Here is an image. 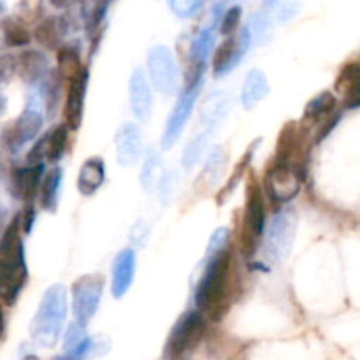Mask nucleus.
Segmentation results:
<instances>
[{
    "instance_id": "34",
    "label": "nucleus",
    "mask_w": 360,
    "mask_h": 360,
    "mask_svg": "<svg viewBox=\"0 0 360 360\" xmlns=\"http://www.w3.org/2000/svg\"><path fill=\"white\" fill-rule=\"evenodd\" d=\"M202 6V0H169V7L179 18H192Z\"/></svg>"
},
{
    "instance_id": "12",
    "label": "nucleus",
    "mask_w": 360,
    "mask_h": 360,
    "mask_svg": "<svg viewBox=\"0 0 360 360\" xmlns=\"http://www.w3.org/2000/svg\"><path fill=\"white\" fill-rule=\"evenodd\" d=\"M252 32L248 27L243 28L239 34L227 37L217 48L213 55V74L217 77L225 76L231 72L236 65L243 60L245 53L248 51L250 42H252Z\"/></svg>"
},
{
    "instance_id": "35",
    "label": "nucleus",
    "mask_w": 360,
    "mask_h": 360,
    "mask_svg": "<svg viewBox=\"0 0 360 360\" xmlns=\"http://www.w3.org/2000/svg\"><path fill=\"white\" fill-rule=\"evenodd\" d=\"M229 241V231L225 227L221 229H217V231L213 232V236H211L210 239V245H207V257H213L217 255V253H220L221 250H225V245H227Z\"/></svg>"
},
{
    "instance_id": "28",
    "label": "nucleus",
    "mask_w": 360,
    "mask_h": 360,
    "mask_svg": "<svg viewBox=\"0 0 360 360\" xmlns=\"http://www.w3.org/2000/svg\"><path fill=\"white\" fill-rule=\"evenodd\" d=\"M165 172L167 171H164V162H162L160 153L150 151V155L144 160L143 171H141V183L146 190H153L155 186L160 185Z\"/></svg>"
},
{
    "instance_id": "4",
    "label": "nucleus",
    "mask_w": 360,
    "mask_h": 360,
    "mask_svg": "<svg viewBox=\"0 0 360 360\" xmlns=\"http://www.w3.org/2000/svg\"><path fill=\"white\" fill-rule=\"evenodd\" d=\"M266 229V204L262 190L255 178H250L246 186L245 217L241 225V252L245 257H252L262 241Z\"/></svg>"
},
{
    "instance_id": "14",
    "label": "nucleus",
    "mask_w": 360,
    "mask_h": 360,
    "mask_svg": "<svg viewBox=\"0 0 360 360\" xmlns=\"http://www.w3.org/2000/svg\"><path fill=\"white\" fill-rule=\"evenodd\" d=\"M129 94H130V108L136 118L141 122L150 118L151 108H153V95H151L150 83L141 67L134 69L132 76H130L129 83Z\"/></svg>"
},
{
    "instance_id": "23",
    "label": "nucleus",
    "mask_w": 360,
    "mask_h": 360,
    "mask_svg": "<svg viewBox=\"0 0 360 360\" xmlns=\"http://www.w3.org/2000/svg\"><path fill=\"white\" fill-rule=\"evenodd\" d=\"M336 105H338V98L334 97L330 91H323V94L316 95L313 101H309L308 104H306L304 116H302L301 125L304 127L316 125V123L322 122L323 118H330V116L336 112Z\"/></svg>"
},
{
    "instance_id": "29",
    "label": "nucleus",
    "mask_w": 360,
    "mask_h": 360,
    "mask_svg": "<svg viewBox=\"0 0 360 360\" xmlns=\"http://www.w3.org/2000/svg\"><path fill=\"white\" fill-rule=\"evenodd\" d=\"M225 167V155L221 151V148H213L207 157L206 165H204V171L199 178V185H202L204 188H210L214 183L218 181V178L221 176Z\"/></svg>"
},
{
    "instance_id": "33",
    "label": "nucleus",
    "mask_w": 360,
    "mask_h": 360,
    "mask_svg": "<svg viewBox=\"0 0 360 360\" xmlns=\"http://www.w3.org/2000/svg\"><path fill=\"white\" fill-rule=\"evenodd\" d=\"M18 20L23 21L25 25L35 23L42 18V0H20L16 11Z\"/></svg>"
},
{
    "instance_id": "6",
    "label": "nucleus",
    "mask_w": 360,
    "mask_h": 360,
    "mask_svg": "<svg viewBox=\"0 0 360 360\" xmlns=\"http://www.w3.org/2000/svg\"><path fill=\"white\" fill-rule=\"evenodd\" d=\"M202 84L204 74H199V76L188 79L185 90L181 91V95L176 101L171 116H169L167 123H165L164 136H162V146H164V150H169V148L174 146L176 141L179 139V136L185 130L186 123H188L190 116H192L193 105H195L200 90H202Z\"/></svg>"
},
{
    "instance_id": "13",
    "label": "nucleus",
    "mask_w": 360,
    "mask_h": 360,
    "mask_svg": "<svg viewBox=\"0 0 360 360\" xmlns=\"http://www.w3.org/2000/svg\"><path fill=\"white\" fill-rule=\"evenodd\" d=\"M116 157L125 167L134 165L143 155V134L134 123H125L116 132Z\"/></svg>"
},
{
    "instance_id": "8",
    "label": "nucleus",
    "mask_w": 360,
    "mask_h": 360,
    "mask_svg": "<svg viewBox=\"0 0 360 360\" xmlns=\"http://www.w3.org/2000/svg\"><path fill=\"white\" fill-rule=\"evenodd\" d=\"M148 74L160 94L174 95L178 91L179 72L174 55L165 46H155L148 53Z\"/></svg>"
},
{
    "instance_id": "11",
    "label": "nucleus",
    "mask_w": 360,
    "mask_h": 360,
    "mask_svg": "<svg viewBox=\"0 0 360 360\" xmlns=\"http://www.w3.org/2000/svg\"><path fill=\"white\" fill-rule=\"evenodd\" d=\"M301 183L302 178L290 165L271 162L266 171V192L276 204H285L294 199L301 190Z\"/></svg>"
},
{
    "instance_id": "40",
    "label": "nucleus",
    "mask_w": 360,
    "mask_h": 360,
    "mask_svg": "<svg viewBox=\"0 0 360 360\" xmlns=\"http://www.w3.org/2000/svg\"><path fill=\"white\" fill-rule=\"evenodd\" d=\"M56 360H67V359H56Z\"/></svg>"
},
{
    "instance_id": "26",
    "label": "nucleus",
    "mask_w": 360,
    "mask_h": 360,
    "mask_svg": "<svg viewBox=\"0 0 360 360\" xmlns=\"http://www.w3.org/2000/svg\"><path fill=\"white\" fill-rule=\"evenodd\" d=\"M2 37L4 44L11 48H21L30 44L32 34L27 25L18 18H4L2 20Z\"/></svg>"
},
{
    "instance_id": "36",
    "label": "nucleus",
    "mask_w": 360,
    "mask_h": 360,
    "mask_svg": "<svg viewBox=\"0 0 360 360\" xmlns=\"http://www.w3.org/2000/svg\"><path fill=\"white\" fill-rule=\"evenodd\" d=\"M174 185H176V176L174 172H165L164 178H162L160 185L157 186L158 188V193H160V199L164 200H169V197L172 195V192H174Z\"/></svg>"
},
{
    "instance_id": "38",
    "label": "nucleus",
    "mask_w": 360,
    "mask_h": 360,
    "mask_svg": "<svg viewBox=\"0 0 360 360\" xmlns=\"http://www.w3.org/2000/svg\"><path fill=\"white\" fill-rule=\"evenodd\" d=\"M70 0H49V4H51L53 7H56V9H63V7L69 6Z\"/></svg>"
},
{
    "instance_id": "37",
    "label": "nucleus",
    "mask_w": 360,
    "mask_h": 360,
    "mask_svg": "<svg viewBox=\"0 0 360 360\" xmlns=\"http://www.w3.org/2000/svg\"><path fill=\"white\" fill-rule=\"evenodd\" d=\"M34 218H35L34 207H32V204H28V206L25 207L23 220H21V224H23L25 232H30V231H32V225H34Z\"/></svg>"
},
{
    "instance_id": "27",
    "label": "nucleus",
    "mask_w": 360,
    "mask_h": 360,
    "mask_svg": "<svg viewBox=\"0 0 360 360\" xmlns=\"http://www.w3.org/2000/svg\"><path fill=\"white\" fill-rule=\"evenodd\" d=\"M60 188H62V171L58 167L53 169L51 172H48V176L44 178L41 185V206L42 210L56 211L58 206V197H60Z\"/></svg>"
},
{
    "instance_id": "41",
    "label": "nucleus",
    "mask_w": 360,
    "mask_h": 360,
    "mask_svg": "<svg viewBox=\"0 0 360 360\" xmlns=\"http://www.w3.org/2000/svg\"><path fill=\"white\" fill-rule=\"evenodd\" d=\"M108 2H111V0H108Z\"/></svg>"
},
{
    "instance_id": "7",
    "label": "nucleus",
    "mask_w": 360,
    "mask_h": 360,
    "mask_svg": "<svg viewBox=\"0 0 360 360\" xmlns=\"http://www.w3.org/2000/svg\"><path fill=\"white\" fill-rule=\"evenodd\" d=\"M295 232H297V218L292 211H281L274 214L264 245L266 257H269L274 264L285 262L294 246Z\"/></svg>"
},
{
    "instance_id": "15",
    "label": "nucleus",
    "mask_w": 360,
    "mask_h": 360,
    "mask_svg": "<svg viewBox=\"0 0 360 360\" xmlns=\"http://www.w3.org/2000/svg\"><path fill=\"white\" fill-rule=\"evenodd\" d=\"M88 86V70L86 67L83 72L77 74L69 83V91H67L65 102V125L70 130L79 129L83 122V108H84V95H86Z\"/></svg>"
},
{
    "instance_id": "25",
    "label": "nucleus",
    "mask_w": 360,
    "mask_h": 360,
    "mask_svg": "<svg viewBox=\"0 0 360 360\" xmlns=\"http://www.w3.org/2000/svg\"><path fill=\"white\" fill-rule=\"evenodd\" d=\"M56 74L62 81H72L77 74L83 72L84 67L81 65L79 49L72 44H63L56 51Z\"/></svg>"
},
{
    "instance_id": "32",
    "label": "nucleus",
    "mask_w": 360,
    "mask_h": 360,
    "mask_svg": "<svg viewBox=\"0 0 360 360\" xmlns=\"http://www.w3.org/2000/svg\"><path fill=\"white\" fill-rule=\"evenodd\" d=\"M241 6L229 7L220 18V34L225 35V37H232V35L238 34L239 23H241Z\"/></svg>"
},
{
    "instance_id": "22",
    "label": "nucleus",
    "mask_w": 360,
    "mask_h": 360,
    "mask_svg": "<svg viewBox=\"0 0 360 360\" xmlns=\"http://www.w3.org/2000/svg\"><path fill=\"white\" fill-rule=\"evenodd\" d=\"M67 25L63 21V18L60 16H49L44 18L41 23L35 27L34 37L35 41L41 46L48 49H56L58 51L62 48V39L65 35Z\"/></svg>"
},
{
    "instance_id": "10",
    "label": "nucleus",
    "mask_w": 360,
    "mask_h": 360,
    "mask_svg": "<svg viewBox=\"0 0 360 360\" xmlns=\"http://www.w3.org/2000/svg\"><path fill=\"white\" fill-rule=\"evenodd\" d=\"M104 278L101 274L81 276L72 285V313L77 323H86L97 313L102 299Z\"/></svg>"
},
{
    "instance_id": "5",
    "label": "nucleus",
    "mask_w": 360,
    "mask_h": 360,
    "mask_svg": "<svg viewBox=\"0 0 360 360\" xmlns=\"http://www.w3.org/2000/svg\"><path fill=\"white\" fill-rule=\"evenodd\" d=\"M204 333H206V322H204L202 313L197 311V309L186 311L185 315L179 316V320L169 334L164 352L165 359L178 360L188 352H192L202 340Z\"/></svg>"
},
{
    "instance_id": "31",
    "label": "nucleus",
    "mask_w": 360,
    "mask_h": 360,
    "mask_svg": "<svg viewBox=\"0 0 360 360\" xmlns=\"http://www.w3.org/2000/svg\"><path fill=\"white\" fill-rule=\"evenodd\" d=\"M207 137H210V132H202L200 136L193 137L185 146V151L181 155V164L186 171H192L197 162L200 160V157H202L204 150L207 146Z\"/></svg>"
},
{
    "instance_id": "3",
    "label": "nucleus",
    "mask_w": 360,
    "mask_h": 360,
    "mask_svg": "<svg viewBox=\"0 0 360 360\" xmlns=\"http://www.w3.org/2000/svg\"><path fill=\"white\" fill-rule=\"evenodd\" d=\"M67 315V290L63 285H53L46 290L41 306L32 322V336L41 345H53Z\"/></svg>"
},
{
    "instance_id": "1",
    "label": "nucleus",
    "mask_w": 360,
    "mask_h": 360,
    "mask_svg": "<svg viewBox=\"0 0 360 360\" xmlns=\"http://www.w3.org/2000/svg\"><path fill=\"white\" fill-rule=\"evenodd\" d=\"M20 227L21 217H14L0 241V297L6 306H13L18 301L28 280Z\"/></svg>"
},
{
    "instance_id": "20",
    "label": "nucleus",
    "mask_w": 360,
    "mask_h": 360,
    "mask_svg": "<svg viewBox=\"0 0 360 360\" xmlns=\"http://www.w3.org/2000/svg\"><path fill=\"white\" fill-rule=\"evenodd\" d=\"M229 109H231V98L225 91H213L204 101L202 108H200V123L206 129V132H211L214 127L224 122Z\"/></svg>"
},
{
    "instance_id": "30",
    "label": "nucleus",
    "mask_w": 360,
    "mask_h": 360,
    "mask_svg": "<svg viewBox=\"0 0 360 360\" xmlns=\"http://www.w3.org/2000/svg\"><path fill=\"white\" fill-rule=\"evenodd\" d=\"M48 146H46V158L49 162H56L62 158L63 151L67 148V141H69V127L58 125L48 134Z\"/></svg>"
},
{
    "instance_id": "9",
    "label": "nucleus",
    "mask_w": 360,
    "mask_h": 360,
    "mask_svg": "<svg viewBox=\"0 0 360 360\" xmlns=\"http://www.w3.org/2000/svg\"><path fill=\"white\" fill-rule=\"evenodd\" d=\"M42 129V115L37 105L28 104L27 109L2 130V146L9 153H18L27 143L35 139Z\"/></svg>"
},
{
    "instance_id": "18",
    "label": "nucleus",
    "mask_w": 360,
    "mask_h": 360,
    "mask_svg": "<svg viewBox=\"0 0 360 360\" xmlns=\"http://www.w3.org/2000/svg\"><path fill=\"white\" fill-rule=\"evenodd\" d=\"M16 69L20 72L21 79L28 84L42 83L49 76L48 58L41 51L28 49L23 51L16 60Z\"/></svg>"
},
{
    "instance_id": "21",
    "label": "nucleus",
    "mask_w": 360,
    "mask_h": 360,
    "mask_svg": "<svg viewBox=\"0 0 360 360\" xmlns=\"http://www.w3.org/2000/svg\"><path fill=\"white\" fill-rule=\"evenodd\" d=\"M105 178V165L101 157H91L81 165L79 176H77V190L81 195L90 197L102 186Z\"/></svg>"
},
{
    "instance_id": "24",
    "label": "nucleus",
    "mask_w": 360,
    "mask_h": 360,
    "mask_svg": "<svg viewBox=\"0 0 360 360\" xmlns=\"http://www.w3.org/2000/svg\"><path fill=\"white\" fill-rule=\"evenodd\" d=\"M269 91V84H267V77L262 70H252L246 76L245 84L241 90V104L245 109H253Z\"/></svg>"
},
{
    "instance_id": "19",
    "label": "nucleus",
    "mask_w": 360,
    "mask_h": 360,
    "mask_svg": "<svg viewBox=\"0 0 360 360\" xmlns=\"http://www.w3.org/2000/svg\"><path fill=\"white\" fill-rule=\"evenodd\" d=\"M336 90L343 95L345 108H360V62L348 63L336 79Z\"/></svg>"
},
{
    "instance_id": "16",
    "label": "nucleus",
    "mask_w": 360,
    "mask_h": 360,
    "mask_svg": "<svg viewBox=\"0 0 360 360\" xmlns=\"http://www.w3.org/2000/svg\"><path fill=\"white\" fill-rule=\"evenodd\" d=\"M111 292L116 299H122L132 287L136 276V253L134 250L125 248L116 255L111 269Z\"/></svg>"
},
{
    "instance_id": "39",
    "label": "nucleus",
    "mask_w": 360,
    "mask_h": 360,
    "mask_svg": "<svg viewBox=\"0 0 360 360\" xmlns=\"http://www.w3.org/2000/svg\"><path fill=\"white\" fill-rule=\"evenodd\" d=\"M23 360H39V359L34 357V355H28V357H25Z\"/></svg>"
},
{
    "instance_id": "17",
    "label": "nucleus",
    "mask_w": 360,
    "mask_h": 360,
    "mask_svg": "<svg viewBox=\"0 0 360 360\" xmlns=\"http://www.w3.org/2000/svg\"><path fill=\"white\" fill-rule=\"evenodd\" d=\"M42 172H44V164L14 169L11 174V186H13V193L16 195V199L30 202L41 185Z\"/></svg>"
},
{
    "instance_id": "2",
    "label": "nucleus",
    "mask_w": 360,
    "mask_h": 360,
    "mask_svg": "<svg viewBox=\"0 0 360 360\" xmlns=\"http://www.w3.org/2000/svg\"><path fill=\"white\" fill-rule=\"evenodd\" d=\"M229 276H231V252L221 250L207 257L206 269L197 283L193 302L197 311L207 313L213 322H218L227 311Z\"/></svg>"
}]
</instances>
